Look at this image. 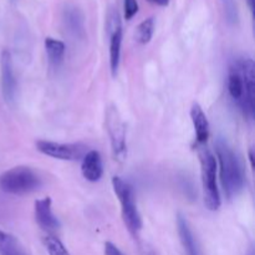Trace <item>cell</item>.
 <instances>
[{
	"label": "cell",
	"mask_w": 255,
	"mask_h": 255,
	"mask_svg": "<svg viewBox=\"0 0 255 255\" xmlns=\"http://www.w3.org/2000/svg\"><path fill=\"white\" fill-rule=\"evenodd\" d=\"M0 76H1V91L5 101L12 105L16 97V76L14 72L12 56L9 50H2L0 54Z\"/></svg>",
	"instance_id": "cell-9"
},
{
	"label": "cell",
	"mask_w": 255,
	"mask_h": 255,
	"mask_svg": "<svg viewBox=\"0 0 255 255\" xmlns=\"http://www.w3.org/2000/svg\"><path fill=\"white\" fill-rule=\"evenodd\" d=\"M249 255H253V253H252V252H251V253H249Z\"/></svg>",
	"instance_id": "cell-25"
},
{
	"label": "cell",
	"mask_w": 255,
	"mask_h": 255,
	"mask_svg": "<svg viewBox=\"0 0 255 255\" xmlns=\"http://www.w3.org/2000/svg\"><path fill=\"white\" fill-rule=\"evenodd\" d=\"M82 176L89 182H99L104 174V164H102V157L99 151H87L86 154L82 157L81 162Z\"/></svg>",
	"instance_id": "cell-12"
},
{
	"label": "cell",
	"mask_w": 255,
	"mask_h": 255,
	"mask_svg": "<svg viewBox=\"0 0 255 255\" xmlns=\"http://www.w3.org/2000/svg\"><path fill=\"white\" fill-rule=\"evenodd\" d=\"M35 221L39 224L40 228H42L44 231L52 232L60 228L59 219L52 212L50 197L37 199L35 202Z\"/></svg>",
	"instance_id": "cell-10"
},
{
	"label": "cell",
	"mask_w": 255,
	"mask_h": 255,
	"mask_svg": "<svg viewBox=\"0 0 255 255\" xmlns=\"http://www.w3.org/2000/svg\"><path fill=\"white\" fill-rule=\"evenodd\" d=\"M139 251H141L142 255H156L153 249H152L149 246H147V244H142L141 248H139Z\"/></svg>",
	"instance_id": "cell-22"
},
{
	"label": "cell",
	"mask_w": 255,
	"mask_h": 255,
	"mask_svg": "<svg viewBox=\"0 0 255 255\" xmlns=\"http://www.w3.org/2000/svg\"><path fill=\"white\" fill-rule=\"evenodd\" d=\"M45 51H46L49 64L54 67H59L64 61L66 46L60 40L54 39V37H46L45 39Z\"/></svg>",
	"instance_id": "cell-15"
},
{
	"label": "cell",
	"mask_w": 255,
	"mask_h": 255,
	"mask_svg": "<svg viewBox=\"0 0 255 255\" xmlns=\"http://www.w3.org/2000/svg\"><path fill=\"white\" fill-rule=\"evenodd\" d=\"M222 5H223L224 14H226V19L229 25H237L239 20L238 14V6H237L236 0H221Z\"/></svg>",
	"instance_id": "cell-19"
},
{
	"label": "cell",
	"mask_w": 255,
	"mask_h": 255,
	"mask_svg": "<svg viewBox=\"0 0 255 255\" xmlns=\"http://www.w3.org/2000/svg\"><path fill=\"white\" fill-rule=\"evenodd\" d=\"M62 22L67 32L76 39L85 36V16L81 10L74 4H66L62 10Z\"/></svg>",
	"instance_id": "cell-11"
},
{
	"label": "cell",
	"mask_w": 255,
	"mask_h": 255,
	"mask_svg": "<svg viewBox=\"0 0 255 255\" xmlns=\"http://www.w3.org/2000/svg\"><path fill=\"white\" fill-rule=\"evenodd\" d=\"M228 94L248 120L255 112V65L249 57H238L228 72Z\"/></svg>",
	"instance_id": "cell-1"
},
{
	"label": "cell",
	"mask_w": 255,
	"mask_h": 255,
	"mask_svg": "<svg viewBox=\"0 0 255 255\" xmlns=\"http://www.w3.org/2000/svg\"><path fill=\"white\" fill-rule=\"evenodd\" d=\"M138 9L137 0H124V11L126 20H131L138 12Z\"/></svg>",
	"instance_id": "cell-20"
},
{
	"label": "cell",
	"mask_w": 255,
	"mask_h": 255,
	"mask_svg": "<svg viewBox=\"0 0 255 255\" xmlns=\"http://www.w3.org/2000/svg\"><path fill=\"white\" fill-rule=\"evenodd\" d=\"M106 129L115 159L124 161L127 156L126 125L116 106H110L106 110Z\"/></svg>",
	"instance_id": "cell-6"
},
{
	"label": "cell",
	"mask_w": 255,
	"mask_h": 255,
	"mask_svg": "<svg viewBox=\"0 0 255 255\" xmlns=\"http://www.w3.org/2000/svg\"><path fill=\"white\" fill-rule=\"evenodd\" d=\"M105 255H125V254L122 253V252L120 251L114 243H111V242H106V243H105Z\"/></svg>",
	"instance_id": "cell-21"
},
{
	"label": "cell",
	"mask_w": 255,
	"mask_h": 255,
	"mask_svg": "<svg viewBox=\"0 0 255 255\" xmlns=\"http://www.w3.org/2000/svg\"><path fill=\"white\" fill-rule=\"evenodd\" d=\"M42 242H44V246L49 255H70L69 251L65 248L61 241L59 238H56V237L46 236L44 237Z\"/></svg>",
	"instance_id": "cell-18"
},
{
	"label": "cell",
	"mask_w": 255,
	"mask_h": 255,
	"mask_svg": "<svg viewBox=\"0 0 255 255\" xmlns=\"http://www.w3.org/2000/svg\"><path fill=\"white\" fill-rule=\"evenodd\" d=\"M36 149L45 156L61 161H79L87 152V147L82 143H60L46 139L36 141Z\"/></svg>",
	"instance_id": "cell-7"
},
{
	"label": "cell",
	"mask_w": 255,
	"mask_h": 255,
	"mask_svg": "<svg viewBox=\"0 0 255 255\" xmlns=\"http://www.w3.org/2000/svg\"><path fill=\"white\" fill-rule=\"evenodd\" d=\"M107 32L110 36V69L112 76L116 77L121 61L122 24L117 10H111L107 16Z\"/></svg>",
	"instance_id": "cell-8"
},
{
	"label": "cell",
	"mask_w": 255,
	"mask_h": 255,
	"mask_svg": "<svg viewBox=\"0 0 255 255\" xmlns=\"http://www.w3.org/2000/svg\"><path fill=\"white\" fill-rule=\"evenodd\" d=\"M41 186V177L27 166L12 167L0 174V189L11 196H26Z\"/></svg>",
	"instance_id": "cell-3"
},
{
	"label": "cell",
	"mask_w": 255,
	"mask_h": 255,
	"mask_svg": "<svg viewBox=\"0 0 255 255\" xmlns=\"http://www.w3.org/2000/svg\"><path fill=\"white\" fill-rule=\"evenodd\" d=\"M112 187H114L115 193L119 197V201L121 203L122 219H124L125 226L127 227L131 236L137 238L142 229V218L138 208H137L136 201H134L133 189L126 181L120 177L112 178Z\"/></svg>",
	"instance_id": "cell-4"
},
{
	"label": "cell",
	"mask_w": 255,
	"mask_h": 255,
	"mask_svg": "<svg viewBox=\"0 0 255 255\" xmlns=\"http://www.w3.org/2000/svg\"><path fill=\"white\" fill-rule=\"evenodd\" d=\"M151 4L158 5V6H167L169 4V0H148Z\"/></svg>",
	"instance_id": "cell-23"
},
{
	"label": "cell",
	"mask_w": 255,
	"mask_h": 255,
	"mask_svg": "<svg viewBox=\"0 0 255 255\" xmlns=\"http://www.w3.org/2000/svg\"><path fill=\"white\" fill-rule=\"evenodd\" d=\"M177 228H178L179 239L184 251L187 252V255H202L188 221L182 213H178L177 216Z\"/></svg>",
	"instance_id": "cell-13"
},
{
	"label": "cell",
	"mask_w": 255,
	"mask_h": 255,
	"mask_svg": "<svg viewBox=\"0 0 255 255\" xmlns=\"http://www.w3.org/2000/svg\"><path fill=\"white\" fill-rule=\"evenodd\" d=\"M216 152L223 191L227 198L233 199L244 189L246 174L243 166L233 148L222 137L217 139Z\"/></svg>",
	"instance_id": "cell-2"
},
{
	"label": "cell",
	"mask_w": 255,
	"mask_h": 255,
	"mask_svg": "<svg viewBox=\"0 0 255 255\" xmlns=\"http://www.w3.org/2000/svg\"><path fill=\"white\" fill-rule=\"evenodd\" d=\"M202 167V184H203L204 204L212 212L221 208V194L217 186V159L208 149L199 151Z\"/></svg>",
	"instance_id": "cell-5"
},
{
	"label": "cell",
	"mask_w": 255,
	"mask_h": 255,
	"mask_svg": "<svg viewBox=\"0 0 255 255\" xmlns=\"http://www.w3.org/2000/svg\"><path fill=\"white\" fill-rule=\"evenodd\" d=\"M254 1L255 0H247V4H248L249 10H251L252 12H254Z\"/></svg>",
	"instance_id": "cell-24"
},
{
	"label": "cell",
	"mask_w": 255,
	"mask_h": 255,
	"mask_svg": "<svg viewBox=\"0 0 255 255\" xmlns=\"http://www.w3.org/2000/svg\"><path fill=\"white\" fill-rule=\"evenodd\" d=\"M191 119L193 122L198 144H204L209 137V122L206 114L198 104H194L191 109Z\"/></svg>",
	"instance_id": "cell-14"
},
{
	"label": "cell",
	"mask_w": 255,
	"mask_h": 255,
	"mask_svg": "<svg viewBox=\"0 0 255 255\" xmlns=\"http://www.w3.org/2000/svg\"><path fill=\"white\" fill-rule=\"evenodd\" d=\"M0 255H27V252L16 237L0 231Z\"/></svg>",
	"instance_id": "cell-16"
},
{
	"label": "cell",
	"mask_w": 255,
	"mask_h": 255,
	"mask_svg": "<svg viewBox=\"0 0 255 255\" xmlns=\"http://www.w3.org/2000/svg\"><path fill=\"white\" fill-rule=\"evenodd\" d=\"M154 32V19L153 17H147L146 20L141 22L137 26L136 32H134V39L138 44L146 45L151 41Z\"/></svg>",
	"instance_id": "cell-17"
}]
</instances>
